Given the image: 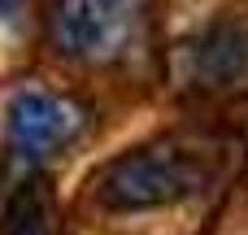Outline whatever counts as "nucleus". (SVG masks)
I'll return each mask as SVG.
<instances>
[{"label":"nucleus","instance_id":"nucleus-1","mask_svg":"<svg viewBox=\"0 0 248 235\" xmlns=\"http://www.w3.org/2000/svg\"><path fill=\"white\" fill-rule=\"evenodd\" d=\"M218 179V153L192 140H148L109 157L92 174V201L105 214H144L196 201Z\"/></svg>","mask_w":248,"mask_h":235},{"label":"nucleus","instance_id":"nucleus-2","mask_svg":"<svg viewBox=\"0 0 248 235\" xmlns=\"http://www.w3.org/2000/svg\"><path fill=\"white\" fill-rule=\"evenodd\" d=\"M48 39L61 57L83 65L122 61L140 39V4L135 0H52Z\"/></svg>","mask_w":248,"mask_h":235},{"label":"nucleus","instance_id":"nucleus-3","mask_svg":"<svg viewBox=\"0 0 248 235\" xmlns=\"http://www.w3.org/2000/svg\"><path fill=\"white\" fill-rule=\"evenodd\" d=\"M83 122L87 118L74 100H65L57 92H44V87H22L4 105V140L26 161H39V157L65 148L83 131Z\"/></svg>","mask_w":248,"mask_h":235},{"label":"nucleus","instance_id":"nucleus-4","mask_svg":"<svg viewBox=\"0 0 248 235\" xmlns=\"http://www.w3.org/2000/svg\"><path fill=\"white\" fill-rule=\"evenodd\" d=\"M183 78L201 92L248 87V17H218L183 48Z\"/></svg>","mask_w":248,"mask_h":235},{"label":"nucleus","instance_id":"nucleus-5","mask_svg":"<svg viewBox=\"0 0 248 235\" xmlns=\"http://www.w3.org/2000/svg\"><path fill=\"white\" fill-rule=\"evenodd\" d=\"M35 188H39V183H26V188L13 196V205H9V214H4L9 235H48V214H44Z\"/></svg>","mask_w":248,"mask_h":235},{"label":"nucleus","instance_id":"nucleus-6","mask_svg":"<svg viewBox=\"0 0 248 235\" xmlns=\"http://www.w3.org/2000/svg\"><path fill=\"white\" fill-rule=\"evenodd\" d=\"M17 17V0H0V22H13Z\"/></svg>","mask_w":248,"mask_h":235}]
</instances>
